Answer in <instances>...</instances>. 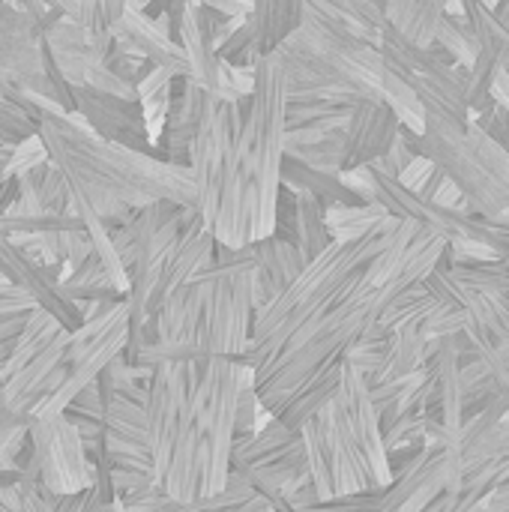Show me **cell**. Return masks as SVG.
Instances as JSON below:
<instances>
[{
  "label": "cell",
  "mask_w": 509,
  "mask_h": 512,
  "mask_svg": "<svg viewBox=\"0 0 509 512\" xmlns=\"http://www.w3.org/2000/svg\"><path fill=\"white\" fill-rule=\"evenodd\" d=\"M288 138V75L279 51L255 60V90L240 102L207 96L189 150L198 216L219 246L240 249L276 234Z\"/></svg>",
  "instance_id": "6da1fadb"
},
{
  "label": "cell",
  "mask_w": 509,
  "mask_h": 512,
  "mask_svg": "<svg viewBox=\"0 0 509 512\" xmlns=\"http://www.w3.org/2000/svg\"><path fill=\"white\" fill-rule=\"evenodd\" d=\"M39 135L51 162L69 183V213L81 216L84 225L99 222L114 231L126 225L135 210L156 201H174L180 207L198 204L195 174L189 165L108 141L96 135L81 114H42Z\"/></svg>",
  "instance_id": "7a4b0ae2"
},
{
  "label": "cell",
  "mask_w": 509,
  "mask_h": 512,
  "mask_svg": "<svg viewBox=\"0 0 509 512\" xmlns=\"http://www.w3.org/2000/svg\"><path fill=\"white\" fill-rule=\"evenodd\" d=\"M276 51L291 96L312 93L345 105L384 99L387 60L381 45L363 36L327 0H303L300 27Z\"/></svg>",
  "instance_id": "3957f363"
},
{
  "label": "cell",
  "mask_w": 509,
  "mask_h": 512,
  "mask_svg": "<svg viewBox=\"0 0 509 512\" xmlns=\"http://www.w3.org/2000/svg\"><path fill=\"white\" fill-rule=\"evenodd\" d=\"M411 147L429 156L465 195L468 210L483 219H498L509 207L507 150L477 123H462L441 114H426V129L411 132Z\"/></svg>",
  "instance_id": "277c9868"
},
{
  "label": "cell",
  "mask_w": 509,
  "mask_h": 512,
  "mask_svg": "<svg viewBox=\"0 0 509 512\" xmlns=\"http://www.w3.org/2000/svg\"><path fill=\"white\" fill-rule=\"evenodd\" d=\"M426 288L465 312V336L474 351H486L509 336V261L456 264L450 255L426 279Z\"/></svg>",
  "instance_id": "5b68a950"
},
{
  "label": "cell",
  "mask_w": 509,
  "mask_h": 512,
  "mask_svg": "<svg viewBox=\"0 0 509 512\" xmlns=\"http://www.w3.org/2000/svg\"><path fill=\"white\" fill-rule=\"evenodd\" d=\"M300 435L306 444L309 477H312L318 504L381 489L363 447L357 444L351 426L345 423L333 399L300 429Z\"/></svg>",
  "instance_id": "8992f818"
},
{
  "label": "cell",
  "mask_w": 509,
  "mask_h": 512,
  "mask_svg": "<svg viewBox=\"0 0 509 512\" xmlns=\"http://www.w3.org/2000/svg\"><path fill=\"white\" fill-rule=\"evenodd\" d=\"M381 51H384L387 66L417 93L426 114H441V117L462 120V123L474 120V111L468 102L471 69L456 63L444 48L414 45L387 24L381 33Z\"/></svg>",
  "instance_id": "52a82bcc"
},
{
  "label": "cell",
  "mask_w": 509,
  "mask_h": 512,
  "mask_svg": "<svg viewBox=\"0 0 509 512\" xmlns=\"http://www.w3.org/2000/svg\"><path fill=\"white\" fill-rule=\"evenodd\" d=\"M30 441L39 462V477L54 495H75L96 483V465L75 423L60 414L30 423Z\"/></svg>",
  "instance_id": "ba28073f"
},
{
  "label": "cell",
  "mask_w": 509,
  "mask_h": 512,
  "mask_svg": "<svg viewBox=\"0 0 509 512\" xmlns=\"http://www.w3.org/2000/svg\"><path fill=\"white\" fill-rule=\"evenodd\" d=\"M3 213V210H0ZM0 273L21 288L24 294L33 297V303L45 312H51L66 330H81L84 327V312L75 300H69L60 288L63 282V270L57 267H45L39 261H33L18 243H12L3 231H0Z\"/></svg>",
  "instance_id": "9c48e42d"
},
{
  "label": "cell",
  "mask_w": 509,
  "mask_h": 512,
  "mask_svg": "<svg viewBox=\"0 0 509 512\" xmlns=\"http://www.w3.org/2000/svg\"><path fill=\"white\" fill-rule=\"evenodd\" d=\"M72 99H75V114H81V120H84L96 135L165 159V153L150 141L147 117H144L141 99L111 96V93H102V90L87 87V84L72 87Z\"/></svg>",
  "instance_id": "30bf717a"
},
{
  "label": "cell",
  "mask_w": 509,
  "mask_h": 512,
  "mask_svg": "<svg viewBox=\"0 0 509 512\" xmlns=\"http://www.w3.org/2000/svg\"><path fill=\"white\" fill-rule=\"evenodd\" d=\"M402 120L384 99H360L342 132V171L375 165L399 138Z\"/></svg>",
  "instance_id": "8fae6325"
},
{
  "label": "cell",
  "mask_w": 509,
  "mask_h": 512,
  "mask_svg": "<svg viewBox=\"0 0 509 512\" xmlns=\"http://www.w3.org/2000/svg\"><path fill=\"white\" fill-rule=\"evenodd\" d=\"M111 33H114V39L123 48H129L132 54L150 60L153 66H162V69H168L177 78L192 75L186 48L171 36L168 15L150 18L141 6L129 3L126 12H123V18L111 27Z\"/></svg>",
  "instance_id": "7c38bea8"
},
{
  "label": "cell",
  "mask_w": 509,
  "mask_h": 512,
  "mask_svg": "<svg viewBox=\"0 0 509 512\" xmlns=\"http://www.w3.org/2000/svg\"><path fill=\"white\" fill-rule=\"evenodd\" d=\"M42 39H45V48L54 57L60 75L72 87L87 84V69L93 63H105V57L111 54V48L117 42L111 30H105V33L87 30V27L75 24L66 15L57 18L54 24H48L45 33H42Z\"/></svg>",
  "instance_id": "4fadbf2b"
},
{
  "label": "cell",
  "mask_w": 509,
  "mask_h": 512,
  "mask_svg": "<svg viewBox=\"0 0 509 512\" xmlns=\"http://www.w3.org/2000/svg\"><path fill=\"white\" fill-rule=\"evenodd\" d=\"M240 255L252 264V291H255V312L267 303H273L300 273L303 267L309 264L303 258V252L273 234L267 240H255V243H246L240 246Z\"/></svg>",
  "instance_id": "5bb4252c"
},
{
  "label": "cell",
  "mask_w": 509,
  "mask_h": 512,
  "mask_svg": "<svg viewBox=\"0 0 509 512\" xmlns=\"http://www.w3.org/2000/svg\"><path fill=\"white\" fill-rule=\"evenodd\" d=\"M126 512H270V501L243 477V474H231L228 489L219 495H207V498H195V501H177L171 495H165L159 486L147 489L135 498L123 501Z\"/></svg>",
  "instance_id": "9a60e30c"
},
{
  "label": "cell",
  "mask_w": 509,
  "mask_h": 512,
  "mask_svg": "<svg viewBox=\"0 0 509 512\" xmlns=\"http://www.w3.org/2000/svg\"><path fill=\"white\" fill-rule=\"evenodd\" d=\"M204 108H207V93L195 84V78H189V75L177 78L171 108H168V120H165V132L159 138V150L165 153L168 162L189 165V150H192V141L201 129Z\"/></svg>",
  "instance_id": "2e32d148"
},
{
  "label": "cell",
  "mask_w": 509,
  "mask_h": 512,
  "mask_svg": "<svg viewBox=\"0 0 509 512\" xmlns=\"http://www.w3.org/2000/svg\"><path fill=\"white\" fill-rule=\"evenodd\" d=\"M447 12H462L456 0H387V24L414 45L432 48Z\"/></svg>",
  "instance_id": "e0dca14e"
},
{
  "label": "cell",
  "mask_w": 509,
  "mask_h": 512,
  "mask_svg": "<svg viewBox=\"0 0 509 512\" xmlns=\"http://www.w3.org/2000/svg\"><path fill=\"white\" fill-rule=\"evenodd\" d=\"M282 186L291 189V192L315 195L327 207H333V204H363V198L342 183V174L318 171V168H312V165H306L300 159H291V156H285V165H282Z\"/></svg>",
  "instance_id": "ac0fdd59"
},
{
  "label": "cell",
  "mask_w": 509,
  "mask_h": 512,
  "mask_svg": "<svg viewBox=\"0 0 509 512\" xmlns=\"http://www.w3.org/2000/svg\"><path fill=\"white\" fill-rule=\"evenodd\" d=\"M333 243L336 240L327 225V204L315 195L294 192V246L303 252V258L315 261Z\"/></svg>",
  "instance_id": "d6986e66"
},
{
  "label": "cell",
  "mask_w": 509,
  "mask_h": 512,
  "mask_svg": "<svg viewBox=\"0 0 509 512\" xmlns=\"http://www.w3.org/2000/svg\"><path fill=\"white\" fill-rule=\"evenodd\" d=\"M258 51H276L303 21V0H255L252 9Z\"/></svg>",
  "instance_id": "ffe728a7"
},
{
  "label": "cell",
  "mask_w": 509,
  "mask_h": 512,
  "mask_svg": "<svg viewBox=\"0 0 509 512\" xmlns=\"http://www.w3.org/2000/svg\"><path fill=\"white\" fill-rule=\"evenodd\" d=\"M354 105H345L339 99L288 93V129H321V132H342L348 126Z\"/></svg>",
  "instance_id": "44dd1931"
},
{
  "label": "cell",
  "mask_w": 509,
  "mask_h": 512,
  "mask_svg": "<svg viewBox=\"0 0 509 512\" xmlns=\"http://www.w3.org/2000/svg\"><path fill=\"white\" fill-rule=\"evenodd\" d=\"M429 366V339L423 336V330L417 324L411 327H402L396 330L393 336V348H390V357L387 363L381 366V372L369 381V387H378V384H390V381H399V378H408L420 369Z\"/></svg>",
  "instance_id": "7402d4cb"
},
{
  "label": "cell",
  "mask_w": 509,
  "mask_h": 512,
  "mask_svg": "<svg viewBox=\"0 0 509 512\" xmlns=\"http://www.w3.org/2000/svg\"><path fill=\"white\" fill-rule=\"evenodd\" d=\"M60 288H63V294H66L69 300H75L78 306H81V303H99V300H111V303L126 300V294L114 285L111 273L105 270V264H102V258H99L96 252H93L84 264H78V267L60 282Z\"/></svg>",
  "instance_id": "603a6c76"
},
{
  "label": "cell",
  "mask_w": 509,
  "mask_h": 512,
  "mask_svg": "<svg viewBox=\"0 0 509 512\" xmlns=\"http://www.w3.org/2000/svg\"><path fill=\"white\" fill-rule=\"evenodd\" d=\"M390 213L378 201L363 204H333L327 207V225L333 240H360L366 237L378 222H384Z\"/></svg>",
  "instance_id": "cb8c5ba5"
},
{
  "label": "cell",
  "mask_w": 509,
  "mask_h": 512,
  "mask_svg": "<svg viewBox=\"0 0 509 512\" xmlns=\"http://www.w3.org/2000/svg\"><path fill=\"white\" fill-rule=\"evenodd\" d=\"M456 3H459L462 15L468 18V24L474 27L480 48L501 57L504 69L509 72V27H504L495 18V9L486 0H456Z\"/></svg>",
  "instance_id": "d4e9b609"
},
{
  "label": "cell",
  "mask_w": 509,
  "mask_h": 512,
  "mask_svg": "<svg viewBox=\"0 0 509 512\" xmlns=\"http://www.w3.org/2000/svg\"><path fill=\"white\" fill-rule=\"evenodd\" d=\"M45 3L60 9L75 24L87 30H99V33L111 30L129 6V0H45Z\"/></svg>",
  "instance_id": "484cf974"
},
{
  "label": "cell",
  "mask_w": 509,
  "mask_h": 512,
  "mask_svg": "<svg viewBox=\"0 0 509 512\" xmlns=\"http://www.w3.org/2000/svg\"><path fill=\"white\" fill-rule=\"evenodd\" d=\"M21 180L36 192L39 204L45 213H69V204H72V195H69V183L63 177V171L48 159L42 162L39 168L21 174Z\"/></svg>",
  "instance_id": "4316f807"
},
{
  "label": "cell",
  "mask_w": 509,
  "mask_h": 512,
  "mask_svg": "<svg viewBox=\"0 0 509 512\" xmlns=\"http://www.w3.org/2000/svg\"><path fill=\"white\" fill-rule=\"evenodd\" d=\"M438 48H444L456 63L462 66H474L477 54H480V42H477V33L474 27L468 24V18L462 12H447V18L441 21L438 27V39H435Z\"/></svg>",
  "instance_id": "83f0119b"
},
{
  "label": "cell",
  "mask_w": 509,
  "mask_h": 512,
  "mask_svg": "<svg viewBox=\"0 0 509 512\" xmlns=\"http://www.w3.org/2000/svg\"><path fill=\"white\" fill-rule=\"evenodd\" d=\"M393 336L396 333H390L381 321L363 336V339H357L351 348H348V363L351 366H357L363 375H366V381H372L378 372H381V366L387 363V357H390V348H393Z\"/></svg>",
  "instance_id": "f1b7e54d"
},
{
  "label": "cell",
  "mask_w": 509,
  "mask_h": 512,
  "mask_svg": "<svg viewBox=\"0 0 509 512\" xmlns=\"http://www.w3.org/2000/svg\"><path fill=\"white\" fill-rule=\"evenodd\" d=\"M336 12H342L363 36L381 45V33L387 27V0H327Z\"/></svg>",
  "instance_id": "f546056e"
},
{
  "label": "cell",
  "mask_w": 509,
  "mask_h": 512,
  "mask_svg": "<svg viewBox=\"0 0 509 512\" xmlns=\"http://www.w3.org/2000/svg\"><path fill=\"white\" fill-rule=\"evenodd\" d=\"M342 132L324 135V138H318L312 144L288 147L285 156L300 159V162H306V165H312L318 171H327V174H342Z\"/></svg>",
  "instance_id": "4dcf8cb0"
},
{
  "label": "cell",
  "mask_w": 509,
  "mask_h": 512,
  "mask_svg": "<svg viewBox=\"0 0 509 512\" xmlns=\"http://www.w3.org/2000/svg\"><path fill=\"white\" fill-rule=\"evenodd\" d=\"M33 135H39V117L15 102L0 99V138L6 144H21Z\"/></svg>",
  "instance_id": "1f68e13d"
},
{
  "label": "cell",
  "mask_w": 509,
  "mask_h": 512,
  "mask_svg": "<svg viewBox=\"0 0 509 512\" xmlns=\"http://www.w3.org/2000/svg\"><path fill=\"white\" fill-rule=\"evenodd\" d=\"M414 156H417V150L411 147V141H408V135H405V126H402V132H399V138L393 141V147H390L372 168L381 171V174H387V177H393V180H399L402 171L414 162Z\"/></svg>",
  "instance_id": "d6a6232c"
},
{
  "label": "cell",
  "mask_w": 509,
  "mask_h": 512,
  "mask_svg": "<svg viewBox=\"0 0 509 512\" xmlns=\"http://www.w3.org/2000/svg\"><path fill=\"white\" fill-rule=\"evenodd\" d=\"M87 87H96L102 93H111V96H123V99H138V87L129 84L126 78H120L117 72H111L105 63H93L87 69Z\"/></svg>",
  "instance_id": "836d02e7"
},
{
  "label": "cell",
  "mask_w": 509,
  "mask_h": 512,
  "mask_svg": "<svg viewBox=\"0 0 509 512\" xmlns=\"http://www.w3.org/2000/svg\"><path fill=\"white\" fill-rule=\"evenodd\" d=\"M48 159H51V153H48L42 135H33V138L21 141L15 147V156H12V165H9V177H21V174H27L33 168H39Z\"/></svg>",
  "instance_id": "e575fe53"
},
{
  "label": "cell",
  "mask_w": 509,
  "mask_h": 512,
  "mask_svg": "<svg viewBox=\"0 0 509 512\" xmlns=\"http://www.w3.org/2000/svg\"><path fill=\"white\" fill-rule=\"evenodd\" d=\"M114 501H108L96 486L75 492V495H60L57 498V512H111Z\"/></svg>",
  "instance_id": "d590c367"
},
{
  "label": "cell",
  "mask_w": 509,
  "mask_h": 512,
  "mask_svg": "<svg viewBox=\"0 0 509 512\" xmlns=\"http://www.w3.org/2000/svg\"><path fill=\"white\" fill-rule=\"evenodd\" d=\"M435 168H438V165H435L429 156L417 153V156H414V162L402 171L399 183H402L405 189H411V192H417V195H420V192H423V186L429 183V177L435 174Z\"/></svg>",
  "instance_id": "8d00e7d4"
},
{
  "label": "cell",
  "mask_w": 509,
  "mask_h": 512,
  "mask_svg": "<svg viewBox=\"0 0 509 512\" xmlns=\"http://www.w3.org/2000/svg\"><path fill=\"white\" fill-rule=\"evenodd\" d=\"M504 150H507L509 156V111L507 108H501V105H495L492 111H486V114H477L474 117Z\"/></svg>",
  "instance_id": "74e56055"
},
{
  "label": "cell",
  "mask_w": 509,
  "mask_h": 512,
  "mask_svg": "<svg viewBox=\"0 0 509 512\" xmlns=\"http://www.w3.org/2000/svg\"><path fill=\"white\" fill-rule=\"evenodd\" d=\"M189 3H198V6H210L228 18H237V15H252L255 9V0H189Z\"/></svg>",
  "instance_id": "f35d334b"
},
{
  "label": "cell",
  "mask_w": 509,
  "mask_h": 512,
  "mask_svg": "<svg viewBox=\"0 0 509 512\" xmlns=\"http://www.w3.org/2000/svg\"><path fill=\"white\" fill-rule=\"evenodd\" d=\"M36 417L33 414H21V411H15L12 405H6V399H3V393H0V432L3 429H21V426H30Z\"/></svg>",
  "instance_id": "ab89813d"
},
{
  "label": "cell",
  "mask_w": 509,
  "mask_h": 512,
  "mask_svg": "<svg viewBox=\"0 0 509 512\" xmlns=\"http://www.w3.org/2000/svg\"><path fill=\"white\" fill-rule=\"evenodd\" d=\"M495 18H498L504 27H509V0H501V3L495 6Z\"/></svg>",
  "instance_id": "60d3db41"
},
{
  "label": "cell",
  "mask_w": 509,
  "mask_h": 512,
  "mask_svg": "<svg viewBox=\"0 0 509 512\" xmlns=\"http://www.w3.org/2000/svg\"><path fill=\"white\" fill-rule=\"evenodd\" d=\"M489 222H495L498 228H504V231H509V207H507V213H504V216H498V219H489Z\"/></svg>",
  "instance_id": "b9f144b4"
},
{
  "label": "cell",
  "mask_w": 509,
  "mask_h": 512,
  "mask_svg": "<svg viewBox=\"0 0 509 512\" xmlns=\"http://www.w3.org/2000/svg\"><path fill=\"white\" fill-rule=\"evenodd\" d=\"M111 512H126V510H123V501H120V498L114 501V510H111Z\"/></svg>",
  "instance_id": "7bdbcfd3"
},
{
  "label": "cell",
  "mask_w": 509,
  "mask_h": 512,
  "mask_svg": "<svg viewBox=\"0 0 509 512\" xmlns=\"http://www.w3.org/2000/svg\"><path fill=\"white\" fill-rule=\"evenodd\" d=\"M0 3H9V0H0Z\"/></svg>",
  "instance_id": "ee69618b"
},
{
  "label": "cell",
  "mask_w": 509,
  "mask_h": 512,
  "mask_svg": "<svg viewBox=\"0 0 509 512\" xmlns=\"http://www.w3.org/2000/svg\"><path fill=\"white\" fill-rule=\"evenodd\" d=\"M270 512H276V510H270Z\"/></svg>",
  "instance_id": "f6af8a7d"
}]
</instances>
